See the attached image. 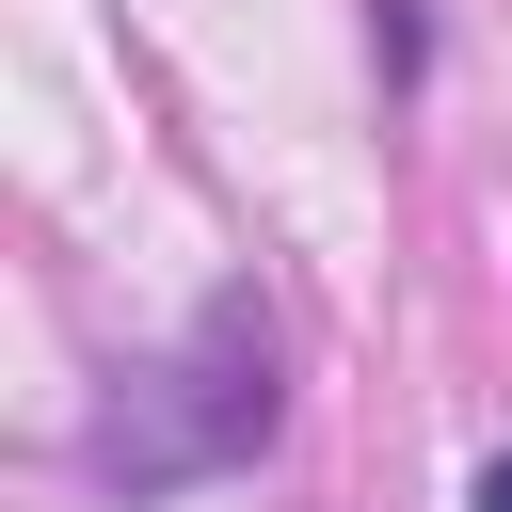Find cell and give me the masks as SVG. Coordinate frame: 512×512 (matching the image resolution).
Masks as SVG:
<instances>
[{
	"instance_id": "cell-1",
	"label": "cell",
	"mask_w": 512,
	"mask_h": 512,
	"mask_svg": "<svg viewBox=\"0 0 512 512\" xmlns=\"http://www.w3.org/2000/svg\"><path fill=\"white\" fill-rule=\"evenodd\" d=\"M272 416H288V352H272L256 288H224V304H208V320H192L160 368H128V384L96 400L80 464H96V496L160 512V496H192V480L256 464V448H272Z\"/></svg>"
},
{
	"instance_id": "cell-2",
	"label": "cell",
	"mask_w": 512,
	"mask_h": 512,
	"mask_svg": "<svg viewBox=\"0 0 512 512\" xmlns=\"http://www.w3.org/2000/svg\"><path fill=\"white\" fill-rule=\"evenodd\" d=\"M464 512H512V448H496V464H480V496H464Z\"/></svg>"
}]
</instances>
